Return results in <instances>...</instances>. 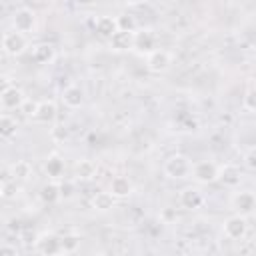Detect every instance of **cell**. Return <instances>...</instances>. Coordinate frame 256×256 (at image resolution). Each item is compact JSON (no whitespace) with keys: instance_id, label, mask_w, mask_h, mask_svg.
Segmentation results:
<instances>
[{"instance_id":"9","label":"cell","mask_w":256,"mask_h":256,"mask_svg":"<svg viewBox=\"0 0 256 256\" xmlns=\"http://www.w3.org/2000/svg\"><path fill=\"white\" fill-rule=\"evenodd\" d=\"M216 180L226 186V188H236L240 186L242 182V170L236 166V164H224V166H218V176Z\"/></svg>"},{"instance_id":"4","label":"cell","mask_w":256,"mask_h":256,"mask_svg":"<svg viewBox=\"0 0 256 256\" xmlns=\"http://www.w3.org/2000/svg\"><path fill=\"white\" fill-rule=\"evenodd\" d=\"M230 204H232V210L238 214V216H252L254 208H256V198H254V192L250 190H240L236 192L232 198H230Z\"/></svg>"},{"instance_id":"15","label":"cell","mask_w":256,"mask_h":256,"mask_svg":"<svg viewBox=\"0 0 256 256\" xmlns=\"http://www.w3.org/2000/svg\"><path fill=\"white\" fill-rule=\"evenodd\" d=\"M62 102L68 108H80L84 104V90L76 84H70L62 90Z\"/></svg>"},{"instance_id":"16","label":"cell","mask_w":256,"mask_h":256,"mask_svg":"<svg viewBox=\"0 0 256 256\" xmlns=\"http://www.w3.org/2000/svg\"><path fill=\"white\" fill-rule=\"evenodd\" d=\"M56 58V48L48 42H40L32 48V60L38 64H50Z\"/></svg>"},{"instance_id":"36","label":"cell","mask_w":256,"mask_h":256,"mask_svg":"<svg viewBox=\"0 0 256 256\" xmlns=\"http://www.w3.org/2000/svg\"><path fill=\"white\" fill-rule=\"evenodd\" d=\"M182 256H194V254H190V252H188V254H182Z\"/></svg>"},{"instance_id":"6","label":"cell","mask_w":256,"mask_h":256,"mask_svg":"<svg viewBox=\"0 0 256 256\" xmlns=\"http://www.w3.org/2000/svg\"><path fill=\"white\" fill-rule=\"evenodd\" d=\"M12 26L16 32L26 36L28 32H34L36 28V14L30 8H18L12 16Z\"/></svg>"},{"instance_id":"30","label":"cell","mask_w":256,"mask_h":256,"mask_svg":"<svg viewBox=\"0 0 256 256\" xmlns=\"http://www.w3.org/2000/svg\"><path fill=\"white\" fill-rule=\"evenodd\" d=\"M8 88H12V78H10L8 74H2V72H0V96H2Z\"/></svg>"},{"instance_id":"14","label":"cell","mask_w":256,"mask_h":256,"mask_svg":"<svg viewBox=\"0 0 256 256\" xmlns=\"http://www.w3.org/2000/svg\"><path fill=\"white\" fill-rule=\"evenodd\" d=\"M112 198H128L134 192V184L128 176H114L110 180V190Z\"/></svg>"},{"instance_id":"12","label":"cell","mask_w":256,"mask_h":256,"mask_svg":"<svg viewBox=\"0 0 256 256\" xmlns=\"http://www.w3.org/2000/svg\"><path fill=\"white\" fill-rule=\"evenodd\" d=\"M54 118H56V102L54 100H40V102H36V110L32 114V120L34 122L48 124Z\"/></svg>"},{"instance_id":"19","label":"cell","mask_w":256,"mask_h":256,"mask_svg":"<svg viewBox=\"0 0 256 256\" xmlns=\"http://www.w3.org/2000/svg\"><path fill=\"white\" fill-rule=\"evenodd\" d=\"M132 44H134V32L118 30V32L112 34V38H110V46H112V50H116V52L132 50Z\"/></svg>"},{"instance_id":"17","label":"cell","mask_w":256,"mask_h":256,"mask_svg":"<svg viewBox=\"0 0 256 256\" xmlns=\"http://www.w3.org/2000/svg\"><path fill=\"white\" fill-rule=\"evenodd\" d=\"M96 172H98V168H96V164L92 162V160H78L76 162V166H74V176H76V180H80V182H90V180H94L96 178Z\"/></svg>"},{"instance_id":"25","label":"cell","mask_w":256,"mask_h":256,"mask_svg":"<svg viewBox=\"0 0 256 256\" xmlns=\"http://www.w3.org/2000/svg\"><path fill=\"white\" fill-rule=\"evenodd\" d=\"M78 246H80V236L78 234H64V236H60V248H62V252H66V254H70V252H74V250H78Z\"/></svg>"},{"instance_id":"20","label":"cell","mask_w":256,"mask_h":256,"mask_svg":"<svg viewBox=\"0 0 256 256\" xmlns=\"http://www.w3.org/2000/svg\"><path fill=\"white\" fill-rule=\"evenodd\" d=\"M10 176H12L14 180H18V182L28 180V178L32 176V164H30L28 160H18V162H14L12 168H10Z\"/></svg>"},{"instance_id":"34","label":"cell","mask_w":256,"mask_h":256,"mask_svg":"<svg viewBox=\"0 0 256 256\" xmlns=\"http://www.w3.org/2000/svg\"><path fill=\"white\" fill-rule=\"evenodd\" d=\"M94 256H110V254H106V252H100V254H94Z\"/></svg>"},{"instance_id":"10","label":"cell","mask_w":256,"mask_h":256,"mask_svg":"<svg viewBox=\"0 0 256 256\" xmlns=\"http://www.w3.org/2000/svg\"><path fill=\"white\" fill-rule=\"evenodd\" d=\"M154 32L150 28H142V30H136L134 32V44H132V50L140 52V54H150L154 50Z\"/></svg>"},{"instance_id":"3","label":"cell","mask_w":256,"mask_h":256,"mask_svg":"<svg viewBox=\"0 0 256 256\" xmlns=\"http://www.w3.org/2000/svg\"><path fill=\"white\" fill-rule=\"evenodd\" d=\"M28 48V38L16 30H10V32H4L2 36V50L8 54V56H20L24 54Z\"/></svg>"},{"instance_id":"8","label":"cell","mask_w":256,"mask_h":256,"mask_svg":"<svg viewBox=\"0 0 256 256\" xmlns=\"http://www.w3.org/2000/svg\"><path fill=\"white\" fill-rule=\"evenodd\" d=\"M36 250H38L40 256H56V254H60L62 252L60 236H56L54 232H44L36 240Z\"/></svg>"},{"instance_id":"26","label":"cell","mask_w":256,"mask_h":256,"mask_svg":"<svg viewBox=\"0 0 256 256\" xmlns=\"http://www.w3.org/2000/svg\"><path fill=\"white\" fill-rule=\"evenodd\" d=\"M116 24H118V30H124V32H136V20L132 14H120L116 18Z\"/></svg>"},{"instance_id":"2","label":"cell","mask_w":256,"mask_h":256,"mask_svg":"<svg viewBox=\"0 0 256 256\" xmlns=\"http://www.w3.org/2000/svg\"><path fill=\"white\" fill-rule=\"evenodd\" d=\"M216 176H218V166L212 160L194 162L190 168V178L198 184H212L216 182Z\"/></svg>"},{"instance_id":"31","label":"cell","mask_w":256,"mask_h":256,"mask_svg":"<svg viewBox=\"0 0 256 256\" xmlns=\"http://www.w3.org/2000/svg\"><path fill=\"white\" fill-rule=\"evenodd\" d=\"M72 190H74V186H72V182H64V184L60 186V196H62V198H70V196L74 194Z\"/></svg>"},{"instance_id":"32","label":"cell","mask_w":256,"mask_h":256,"mask_svg":"<svg viewBox=\"0 0 256 256\" xmlns=\"http://www.w3.org/2000/svg\"><path fill=\"white\" fill-rule=\"evenodd\" d=\"M10 254V250H6V248H0V256H8Z\"/></svg>"},{"instance_id":"35","label":"cell","mask_w":256,"mask_h":256,"mask_svg":"<svg viewBox=\"0 0 256 256\" xmlns=\"http://www.w3.org/2000/svg\"><path fill=\"white\" fill-rule=\"evenodd\" d=\"M56 256H70V254H66V252H60V254H56Z\"/></svg>"},{"instance_id":"33","label":"cell","mask_w":256,"mask_h":256,"mask_svg":"<svg viewBox=\"0 0 256 256\" xmlns=\"http://www.w3.org/2000/svg\"><path fill=\"white\" fill-rule=\"evenodd\" d=\"M2 196H4V182L0 180V198H2Z\"/></svg>"},{"instance_id":"1","label":"cell","mask_w":256,"mask_h":256,"mask_svg":"<svg viewBox=\"0 0 256 256\" xmlns=\"http://www.w3.org/2000/svg\"><path fill=\"white\" fill-rule=\"evenodd\" d=\"M190 168H192V162L186 154H172L164 162V174L174 180L190 178Z\"/></svg>"},{"instance_id":"5","label":"cell","mask_w":256,"mask_h":256,"mask_svg":"<svg viewBox=\"0 0 256 256\" xmlns=\"http://www.w3.org/2000/svg\"><path fill=\"white\" fill-rule=\"evenodd\" d=\"M246 232H248V218L238 216V214L230 216L222 226V234L228 240H242L246 236Z\"/></svg>"},{"instance_id":"28","label":"cell","mask_w":256,"mask_h":256,"mask_svg":"<svg viewBox=\"0 0 256 256\" xmlns=\"http://www.w3.org/2000/svg\"><path fill=\"white\" fill-rule=\"evenodd\" d=\"M244 166H246L250 172L256 170V148H254V146L248 148V152H246V156H244Z\"/></svg>"},{"instance_id":"7","label":"cell","mask_w":256,"mask_h":256,"mask_svg":"<svg viewBox=\"0 0 256 256\" xmlns=\"http://www.w3.org/2000/svg\"><path fill=\"white\" fill-rule=\"evenodd\" d=\"M172 66V54L164 48H158V50H152L148 56H146V68L150 72H166L168 68Z\"/></svg>"},{"instance_id":"22","label":"cell","mask_w":256,"mask_h":256,"mask_svg":"<svg viewBox=\"0 0 256 256\" xmlns=\"http://www.w3.org/2000/svg\"><path fill=\"white\" fill-rule=\"evenodd\" d=\"M114 202H116V198H112L110 192H96L92 198V208L98 212H108L114 208Z\"/></svg>"},{"instance_id":"23","label":"cell","mask_w":256,"mask_h":256,"mask_svg":"<svg viewBox=\"0 0 256 256\" xmlns=\"http://www.w3.org/2000/svg\"><path fill=\"white\" fill-rule=\"evenodd\" d=\"M44 170H46V174H48L50 178H60V176L64 174V160H62L60 156L52 154V156L46 158Z\"/></svg>"},{"instance_id":"24","label":"cell","mask_w":256,"mask_h":256,"mask_svg":"<svg viewBox=\"0 0 256 256\" xmlns=\"http://www.w3.org/2000/svg\"><path fill=\"white\" fill-rule=\"evenodd\" d=\"M18 130L16 120L10 114H0V138H12Z\"/></svg>"},{"instance_id":"11","label":"cell","mask_w":256,"mask_h":256,"mask_svg":"<svg viewBox=\"0 0 256 256\" xmlns=\"http://www.w3.org/2000/svg\"><path fill=\"white\" fill-rule=\"evenodd\" d=\"M24 102H26V94H24L20 88H16V86L8 88V90L0 96V106H2L4 110H20Z\"/></svg>"},{"instance_id":"13","label":"cell","mask_w":256,"mask_h":256,"mask_svg":"<svg viewBox=\"0 0 256 256\" xmlns=\"http://www.w3.org/2000/svg\"><path fill=\"white\" fill-rule=\"evenodd\" d=\"M178 202H180V206L184 210H196V208H200L204 204V196H202V192L198 188H192L190 186V188H184L180 192Z\"/></svg>"},{"instance_id":"18","label":"cell","mask_w":256,"mask_h":256,"mask_svg":"<svg viewBox=\"0 0 256 256\" xmlns=\"http://www.w3.org/2000/svg\"><path fill=\"white\" fill-rule=\"evenodd\" d=\"M94 28H96V34L102 36V38H112V34L118 32V24H116V18L114 16H100L96 18L94 22Z\"/></svg>"},{"instance_id":"21","label":"cell","mask_w":256,"mask_h":256,"mask_svg":"<svg viewBox=\"0 0 256 256\" xmlns=\"http://www.w3.org/2000/svg\"><path fill=\"white\" fill-rule=\"evenodd\" d=\"M60 198H62V196H60V184L48 182V184H44V186L40 188V200H42L44 204H56Z\"/></svg>"},{"instance_id":"27","label":"cell","mask_w":256,"mask_h":256,"mask_svg":"<svg viewBox=\"0 0 256 256\" xmlns=\"http://www.w3.org/2000/svg\"><path fill=\"white\" fill-rule=\"evenodd\" d=\"M242 108H244L246 112H250V114L256 110V96H254V88H252V86L246 90V94H244V98H242Z\"/></svg>"},{"instance_id":"29","label":"cell","mask_w":256,"mask_h":256,"mask_svg":"<svg viewBox=\"0 0 256 256\" xmlns=\"http://www.w3.org/2000/svg\"><path fill=\"white\" fill-rule=\"evenodd\" d=\"M52 138L58 140V142H64L68 138V130L62 128V126H56V128H52Z\"/></svg>"}]
</instances>
